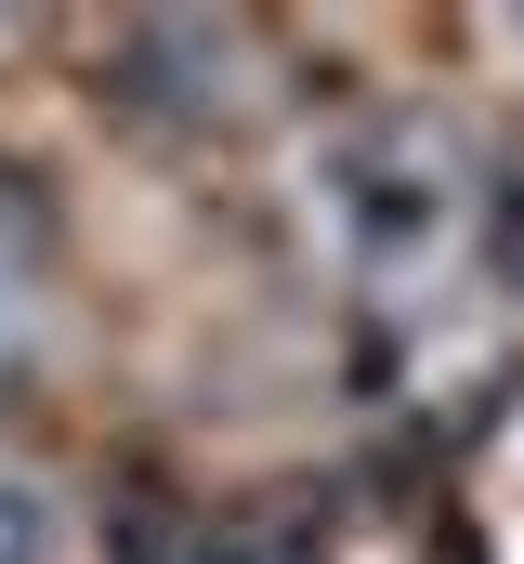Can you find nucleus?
I'll return each instance as SVG.
<instances>
[{
  "label": "nucleus",
  "mask_w": 524,
  "mask_h": 564,
  "mask_svg": "<svg viewBox=\"0 0 524 564\" xmlns=\"http://www.w3.org/2000/svg\"><path fill=\"white\" fill-rule=\"evenodd\" d=\"M26 552H40V525H26V512L0 499V564H26Z\"/></svg>",
  "instance_id": "nucleus-1"
}]
</instances>
